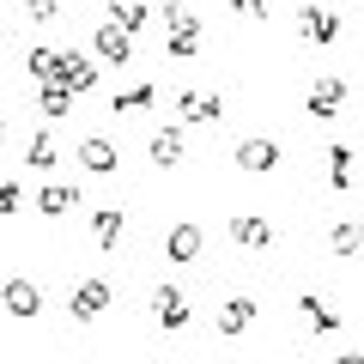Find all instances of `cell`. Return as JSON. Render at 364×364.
Returning <instances> with one entry per match:
<instances>
[{"mask_svg":"<svg viewBox=\"0 0 364 364\" xmlns=\"http://www.w3.org/2000/svg\"><path fill=\"white\" fill-rule=\"evenodd\" d=\"M91 49H97V61H109V67H128L134 61V37H128V31H116L109 18L91 31Z\"/></svg>","mask_w":364,"mask_h":364,"instance_id":"cell-14","label":"cell"},{"mask_svg":"<svg viewBox=\"0 0 364 364\" xmlns=\"http://www.w3.org/2000/svg\"><path fill=\"white\" fill-rule=\"evenodd\" d=\"M49 85H67L73 97H85L97 85V61L85 49H55V67H49Z\"/></svg>","mask_w":364,"mask_h":364,"instance_id":"cell-3","label":"cell"},{"mask_svg":"<svg viewBox=\"0 0 364 364\" xmlns=\"http://www.w3.org/2000/svg\"><path fill=\"white\" fill-rule=\"evenodd\" d=\"M31 200H37V213H43V219H67V213L79 207V188H73V182H43V188H37Z\"/></svg>","mask_w":364,"mask_h":364,"instance_id":"cell-18","label":"cell"},{"mask_svg":"<svg viewBox=\"0 0 364 364\" xmlns=\"http://www.w3.org/2000/svg\"><path fill=\"white\" fill-rule=\"evenodd\" d=\"M158 13H164V18H176V13H188V0H158Z\"/></svg>","mask_w":364,"mask_h":364,"instance_id":"cell-29","label":"cell"},{"mask_svg":"<svg viewBox=\"0 0 364 364\" xmlns=\"http://www.w3.org/2000/svg\"><path fill=\"white\" fill-rule=\"evenodd\" d=\"M158 97H164V91H158L152 79H140V85H128V91H116V97H109V109H116V116H140V109H152Z\"/></svg>","mask_w":364,"mask_h":364,"instance_id":"cell-19","label":"cell"},{"mask_svg":"<svg viewBox=\"0 0 364 364\" xmlns=\"http://www.w3.org/2000/svg\"><path fill=\"white\" fill-rule=\"evenodd\" d=\"M25 6V18H37V25H49L55 13H61V0H18Z\"/></svg>","mask_w":364,"mask_h":364,"instance_id":"cell-27","label":"cell"},{"mask_svg":"<svg viewBox=\"0 0 364 364\" xmlns=\"http://www.w3.org/2000/svg\"><path fill=\"white\" fill-rule=\"evenodd\" d=\"M231 243H243V249L261 255V249H273L279 237H273V225L261 219V213H237V219H231Z\"/></svg>","mask_w":364,"mask_h":364,"instance_id":"cell-17","label":"cell"},{"mask_svg":"<svg viewBox=\"0 0 364 364\" xmlns=\"http://www.w3.org/2000/svg\"><path fill=\"white\" fill-rule=\"evenodd\" d=\"M170 109H176V128H219V122H225V97H219V91H207V85L176 91Z\"/></svg>","mask_w":364,"mask_h":364,"instance_id":"cell-1","label":"cell"},{"mask_svg":"<svg viewBox=\"0 0 364 364\" xmlns=\"http://www.w3.org/2000/svg\"><path fill=\"white\" fill-rule=\"evenodd\" d=\"M328 249H334L340 261H352V255H364V225H358V219H340L334 231H328Z\"/></svg>","mask_w":364,"mask_h":364,"instance_id":"cell-22","label":"cell"},{"mask_svg":"<svg viewBox=\"0 0 364 364\" xmlns=\"http://www.w3.org/2000/svg\"><path fill=\"white\" fill-rule=\"evenodd\" d=\"M0 43H6V25H0Z\"/></svg>","mask_w":364,"mask_h":364,"instance_id":"cell-32","label":"cell"},{"mask_svg":"<svg viewBox=\"0 0 364 364\" xmlns=\"http://www.w3.org/2000/svg\"><path fill=\"white\" fill-rule=\"evenodd\" d=\"M255 316H261V304L249 298V291H225V304H219V340H243L249 328H255Z\"/></svg>","mask_w":364,"mask_h":364,"instance_id":"cell-6","label":"cell"},{"mask_svg":"<svg viewBox=\"0 0 364 364\" xmlns=\"http://www.w3.org/2000/svg\"><path fill=\"white\" fill-rule=\"evenodd\" d=\"M322 158H328V188H334V195H352V182H358V146L334 140Z\"/></svg>","mask_w":364,"mask_h":364,"instance_id":"cell-12","label":"cell"},{"mask_svg":"<svg viewBox=\"0 0 364 364\" xmlns=\"http://www.w3.org/2000/svg\"><path fill=\"white\" fill-rule=\"evenodd\" d=\"M109 304H116V286H109V279H79V286L67 291V316H73V322H104Z\"/></svg>","mask_w":364,"mask_h":364,"instance_id":"cell-4","label":"cell"},{"mask_svg":"<svg viewBox=\"0 0 364 364\" xmlns=\"http://www.w3.org/2000/svg\"><path fill=\"white\" fill-rule=\"evenodd\" d=\"M122 237H128V213L122 207H104V213H91V243L104 249V255H116Z\"/></svg>","mask_w":364,"mask_h":364,"instance_id":"cell-16","label":"cell"},{"mask_svg":"<svg viewBox=\"0 0 364 364\" xmlns=\"http://www.w3.org/2000/svg\"><path fill=\"white\" fill-rule=\"evenodd\" d=\"M73 158L91 170V176H116V170H122V152H116V140H104V134L79 140V146H73Z\"/></svg>","mask_w":364,"mask_h":364,"instance_id":"cell-11","label":"cell"},{"mask_svg":"<svg viewBox=\"0 0 364 364\" xmlns=\"http://www.w3.org/2000/svg\"><path fill=\"white\" fill-rule=\"evenodd\" d=\"M73 104H79V97H73V91H67V85H43V91H37V109H43V116H49V122L73 116Z\"/></svg>","mask_w":364,"mask_h":364,"instance_id":"cell-24","label":"cell"},{"mask_svg":"<svg viewBox=\"0 0 364 364\" xmlns=\"http://www.w3.org/2000/svg\"><path fill=\"white\" fill-rule=\"evenodd\" d=\"M146 310H152V322L164 328V334H182V328L195 322V304H188V291H182V286H152Z\"/></svg>","mask_w":364,"mask_h":364,"instance_id":"cell-2","label":"cell"},{"mask_svg":"<svg viewBox=\"0 0 364 364\" xmlns=\"http://www.w3.org/2000/svg\"><path fill=\"white\" fill-rule=\"evenodd\" d=\"M267 6H273V0H231L237 18H267Z\"/></svg>","mask_w":364,"mask_h":364,"instance_id":"cell-28","label":"cell"},{"mask_svg":"<svg viewBox=\"0 0 364 364\" xmlns=\"http://www.w3.org/2000/svg\"><path fill=\"white\" fill-rule=\"evenodd\" d=\"M0 146H6V109H0Z\"/></svg>","mask_w":364,"mask_h":364,"instance_id":"cell-31","label":"cell"},{"mask_svg":"<svg viewBox=\"0 0 364 364\" xmlns=\"http://www.w3.org/2000/svg\"><path fill=\"white\" fill-rule=\"evenodd\" d=\"M298 37L316 43V49L340 43V13H334V6H322V0H304V6H298Z\"/></svg>","mask_w":364,"mask_h":364,"instance_id":"cell-5","label":"cell"},{"mask_svg":"<svg viewBox=\"0 0 364 364\" xmlns=\"http://www.w3.org/2000/svg\"><path fill=\"white\" fill-rule=\"evenodd\" d=\"M328 364H364V352H340V358H328Z\"/></svg>","mask_w":364,"mask_h":364,"instance_id":"cell-30","label":"cell"},{"mask_svg":"<svg viewBox=\"0 0 364 364\" xmlns=\"http://www.w3.org/2000/svg\"><path fill=\"white\" fill-rule=\"evenodd\" d=\"M304 109H310L316 122H334L340 109H346V79H334V73H328V79H316V85H310V97H304Z\"/></svg>","mask_w":364,"mask_h":364,"instance_id":"cell-10","label":"cell"},{"mask_svg":"<svg viewBox=\"0 0 364 364\" xmlns=\"http://www.w3.org/2000/svg\"><path fill=\"white\" fill-rule=\"evenodd\" d=\"M298 316L316 328V334H340V310H328L316 291H304V298H298Z\"/></svg>","mask_w":364,"mask_h":364,"instance_id":"cell-21","label":"cell"},{"mask_svg":"<svg viewBox=\"0 0 364 364\" xmlns=\"http://www.w3.org/2000/svg\"><path fill=\"white\" fill-rule=\"evenodd\" d=\"M25 164H31V170H55V164H61V146H55V134H49V128H43V134H31Z\"/></svg>","mask_w":364,"mask_h":364,"instance_id":"cell-23","label":"cell"},{"mask_svg":"<svg viewBox=\"0 0 364 364\" xmlns=\"http://www.w3.org/2000/svg\"><path fill=\"white\" fill-rule=\"evenodd\" d=\"M18 207H25V188L18 182H0V219H13Z\"/></svg>","mask_w":364,"mask_h":364,"instance_id":"cell-26","label":"cell"},{"mask_svg":"<svg viewBox=\"0 0 364 364\" xmlns=\"http://www.w3.org/2000/svg\"><path fill=\"white\" fill-rule=\"evenodd\" d=\"M0 304H6V316H18V322H31V316H43V286L37 279H6V291H0Z\"/></svg>","mask_w":364,"mask_h":364,"instance_id":"cell-13","label":"cell"},{"mask_svg":"<svg viewBox=\"0 0 364 364\" xmlns=\"http://www.w3.org/2000/svg\"><path fill=\"white\" fill-rule=\"evenodd\" d=\"M49 67H55V49H49V43H43V49H25V73H31V79L49 85Z\"/></svg>","mask_w":364,"mask_h":364,"instance_id":"cell-25","label":"cell"},{"mask_svg":"<svg viewBox=\"0 0 364 364\" xmlns=\"http://www.w3.org/2000/svg\"><path fill=\"white\" fill-rule=\"evenodd\" d=\"M237 170H249V176H267V170H279V140H267V134H249V140H237Z\"/></svg>","mask_w":364,"mask_h":364,"instance_id":"cell-8","label":"cell"},{"mask_svg":"<svg viewBox=\"0 0 364 364\" xmlns=\"http://www.w3.org/2000/svg\"><path fill=\"white\" fill-rule=\"evenodd\" d=\"M200 43H207V25H200L195 13H176V18L164 25V55H176V61L200 55Z\"/></svg>","mask_w":364,"mask_h":364,"instance_id":"cell-7","label":"cell"},{"mask_svg":"<svg viewBox=\"0 0 364 364\" xmlns=\"http://www.w3.org/2000/svg\"><path fill=\"white\" fill-rule=\"evenodd\" d=\"M164 255L170 261H200V255H207V231H200L195 219H176L164 231Z\"/></svg>","mask_w":364,"mask_h":364,"instance_id":"cell-9","label":"cell"},{"mask_svg":"<svg viewBox=\"0 0 364 364\" xmlns=\"http://www.w3.org/2000/svg\"><path fill=\"white\" fill-rule=\"evenodd\" d=\"M146 152H152V164H158V170H176V164H182V152H188V134H182L176 122H164V128L146 140Z\"/></svg>","mask_w":364,"mask_h":364,"instance_id":"cell-15","label":"cell"},{"mask_svg":"<svg viewBox=\"0 0 364 364\" xmlns=\"http://www.w3.org/2000/svg\"><path fill=\"white\" fill-rule=\"evenodd\" d=\"M109 25H116V31H128V37H140V31H146V18H152V6H146V0H109Z\"/></svg>","mask_w":364,"mask_h":364,"instance_id":"cell-20","label":"cell"}]
</instances>
